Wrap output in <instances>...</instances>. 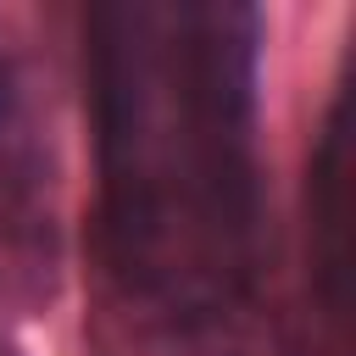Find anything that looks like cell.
Listing matches in <instances>:
<instances>
[{
    "label": "cell",
    "mask_w": 356,
    "mask_h": 356,
    "mask_svg": "<svg viewBox=\"0 0 356 356\" xmlns=\"http://www.w3.org/2000/svg\"><path fill=\"white\" fill-rule=\"evenodd\" d=\"M100 267L178 356H234L256 300V11L100 6L83 17Z\"/></svg>",
    "instance_id": "cell-1"
},
{
    "label": "cell",
    "mask_w": 356,
    "mask_h": 356,
    "mask_svg": "<svg viewBox=\"0 0 356 356\" xmlns=\"http://www.w3.org/2000/svg\"><path fill=\"white\" fill-rule=\"evenodd\" d=\"M0 222L22 250L50 256V178H44L28 100L6 56H0Z\"/></svg>",
    "instance_id": "cell-2"
},
{
    "label": "cell",
    "mask_w": 356,
    "mask_h": 356,
    "mask_svg": "<svg viewBox=\"0 0 356 356\" xmlns=\"http://www.w3.org/2000/svg\"><path fill=\"white\" fill-rule=\"evenodd\" d=\"M345 150H350L345 100H334V111L323 122L317 161H312V172H317L312 178V289H317V306L334 328L345 317V261H350V250H345V217H350V206H345V172H350Z\"/></svg>",
    "instance_id": "cell-3"
}]
</instances>
